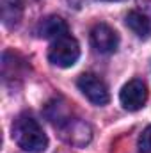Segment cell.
<instances>
[{"label": "cell", "mask_w": 151, "mask_h": 153, "mask_svg": "<svg viewBox=\"0 0 151 153\" xmlns=\"http://www.w3.org/2000/svg\"><path fill=\"white\" fill-rule=\"evenodd\" d=\"M13 139L21 150L29 153H43L48 148L46 134L43 132L41 125L29 114H21L14 119Z\"/></svg>", "instance_id": "6da1fadb"}, {"label": "cell", "mask_w": 151, "mask_h": 153, "mask_svg": "<svg viewBox=\"0 0 151 153\" xmlns=\"http://www.w3.org/2000/svg\"><path fill=\"white\" fill-rule=\"evenodd\" d=\"M80 57V45L71 34L53 39L48 48V61L57 68H71Z\"/></svg>", "instance_id": "7a4b0ae2"}, {"label": "cell", "mask_w": 151, "mask_h": 153, "mask_svg": "<svg viewBox=\"0 0 151 153\" xmlns=\"http://www.w3.org/2000/svg\"><path fill=\"white\" fill-rule=\"evenodd\" d=\"M76 85L82 91V94L94 105H107L110 102V94H109V87L105 80L94 73L80 75L76 80Z\"/></svg>", "instance_id": "3957f363"}, {"label": "cell", "mask_w": 151, "mask_h": 153, "mask_svg": "<svg viewBox=\"0 0 151 153\" xmlns=\"http://www.w3.org/2000/svg\"><path fill=\"white\" fill-rule=\"evenodd\" d=\"M119 102L130 112L141 111L148 102V87H146L144 80L132 78L130 82H126L119 93Z\"/></svg>", "instance_id": "277c9868"}, {"label": "cell", "mask_w": 151, "mask_h": 153, "mask_svg": "<svg viewBox=\"0 0 151 153\" xmlns=\"http://www.w3.org/2000/svg\"><path fill=\"white\" fill-rule=\"evenodd\" d=\"M91 45L100 53H114L119 45V36L110 25L107 23H96L91 29Z\"/></svg>", "instance_id": "5b68a950"}, {"label": "cell", "mask_w": 151, "mask_h": 153, "mask_svg": "<svg viewBox=\"0 0 151 153\" xmlns=\"http://www.w3.org/2000/svg\"><path fill=\"white\" fill-rule=\"evenodd\" d=\"M36 34L43 39H57L64 34H70V29L61 16H46L38 23Z\"/></svg>", "instance_id": "8992f818"}, {"label": "cell", "mask_w": 151, "mask_h": 153, "mask_svg": "<svg viewBox=\"0 0 151 153\" xmlns=\"http://www.w3.org/2000/svg\"><path fill=\"white\" fill-rule=\"evenodd\" d=\"M62 128V135L68 137V141L71 144H76V146H82V144H87L89 139H91V128L87 123L84 121H73V119H66V126H61Z\"/></svg>", "instance_id": "52a82bcc"}, {"label": "cell", "mask_w": 151, "mask_h": 153, "mask_svg": "<svg viewBox=\"0 0 151 153\" xmlns=\"http://www.w3.org/2000/svg\"><path fill=\"white\" fill-rule=\"evenodd\" d=\"M124 22H126L128 29H130L132 32H135L139 38L146 39L151 34V20L139 9V7L128 11V14L124 16Z\"/></svg>", "instance_id": "ba28073f"}, {"label": "cell", "mask_w": 151, "mask_h": 153, "mask_svg": "<svg viewBox=\"0 0 151 153\" xmlns=\"http://www.w3.org/2000/svg\"><path fill=\"white\" fill-rule=\"evenodd\" d=\"M23 16V0H2V20L7 27H16Z\"/></svg>", "instance_id": "9c48e42d"}, {"label": "cell", "mask_w": 151, "mask_h": 153, "mask_svg": "<svg viewBox=\"0 0 151 153\" xmlns=\"http://www.w3.org/2000/svg\"><path fill=\"white\" fill-rule=\"evenodd\" d=\"M139 152L141 153H151V125L146 126V130L139 137Z\"/></svg>", "instance_id": "30bf717a"}, {"label": "cell", "mask_w": 151, "mask_h": 153, "mask_svg": "<svg viewBox=\"0 0 151 153\" xmlns=\"http://www.w3.org/2000/svg\"><path fill=\"white\" fill-rule=\"evenodd\" d=\"M137 7H139V9H141V11H142V13L151 20V0H142Z\"/></svg>", "instance_id": "8fae6325"}]
</instances>
